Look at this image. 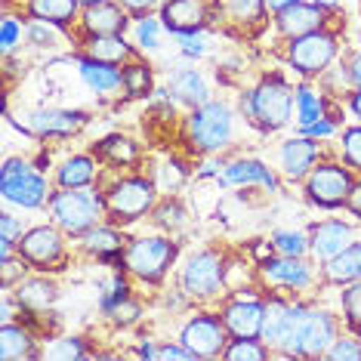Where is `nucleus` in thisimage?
<instances>
[{
  "label": "nucleus",
  "instance_id": "obj_37",
  "mask_svg": "<svg viewBox=\"0 0 361 361\" xmlns=\"http://www.w3.org/2000/svg\"><path fill=\"white\" fill-rule=\"evenodd\" d=\"M124 90H127V96H145L152 90V71L145 68V65H127L124 71Z\"/></svg>",
  "mask_w": 361,
  "mask_h": 361
},
{
  "label": "nucleus",
  "instance_id": "obj_9",
  "mask_svg": "<svg viewBox=\"0 0 361 361\" xmlns=\"http://www.w3.org/2000/svg\"><path fill=\"white\" fill-rule=\"evenodd\" d=\"M352 192V176L340 164H318L306 176V198L324 210L343 207Z\"/></svg>",
  "mask_w": 361,
  "mask_h": 361
},
{
  "label": "nucleus",
  "instance_id": "obj_54",
  "mask_svg": "<svg viewBox=\"0 0 361 361\" xmlns=\"http://www.w3.org/2000/svg\"><path fill=\"white\" fill-rule=\"evenodd\" d=\"M154 358H195V355L183 346V343H179V346H164V349H158V355H154Z\"/></svg>",
  "mask_w": 361,
  "mask_h": 361
},
{
  "label": "nucleus",
  "instance_id": "obj_49",
  "mask_svg": "<svg viewBox=\"0 0 361 361\" xmlns=\"http://www.w3.org/2000/svg\"><path fill=\"white\" fill-rule=\"evenodd\" d=\"M158 223L167 226V228H179L185 223V210L179 207V204H164V207L158 210Z\"/></svg>",
  "mask_w": 361,
  "mask_h": 361
},
{
  "label": "nucleus",
  "instance_id": "obj_57",
  "mask_svg": "<svg viewBox=\"0 0 361 361\" xmlns=\"http://www.w3.org/2000/svg\"><path fill=\"white\" fill-rule=\"evenodd\" d=\"M349 109H352V114H355V118L361 121V90H355V93H352V99H349Z\"/></svg>",
  "mask_w": 361,
  "mask_h": 361
},
{
  "label": "nucleus",
  "instance_id": "obj_44",
  "mask_svg": "<svg viewBox=\"0 0 361 361\" xmlns=\"http://www.w3.org/2000/svg\"><path fill=\"white\" fill-rule=\"evenodd\" d=\"M111 315V322H118V324H133L139 315H142V309H139V302H133L130 297H121V300H114L109 309H105Z\"/></svg>",
  "mask_w": 361,
  "mask_h": 361
},
{
  "label": "nucleus",
  "instance_id": "obj_23",
  "mask_svg": "<svg viewBox=\"0 0 361 361\" xmlns=\"http://www.w3.org/2000/svg\"><path fill=\"white\" fill-rule=\"evenodd\" d=\"M59 297V290H56L53 281H47V278H22L19 284H16V302H19V309H28V312H47Z\"/></svg>",
  "mask_w": 361,
  "mask_h": 361
},
{
  "label": "nucleus",
  "instance_id": "obj_38",
  "mask_svg": "<svg viewBox=\"0 0 361 361\" xmlns=\"http://www.w3.org/2000/svg\"><path fill=\"white\" fill-rule=\"evenodd\" d=\"M226 358H269V346L262 340H244V336H235L232 346L223 349Z\"/></svg>",
  "mask_w": 361,
  "mask_h": 361
},
{
  "label": "nucleus",
  "instance_id": "obj_56",
  "mask_svg": "<svg viewBox=\"0 0 361 361\" xmlns=\"http://www.w3.org/2000/svg\"><path fill=\"white\" fill-rule=\"evenodd\" d=\"M290 4H297V0H266V10H272V13H281L284 6H290Z\"/></svg>",
  "mask_w": 361,
  "mask_h": 361
},
{
  "label": "nucleus",
  "instance_id": "obj_8",
  "mask_svg": "<svg viewBox=\"0 0 361 361\" xmlns=\"http://www.w3.org/2000/svg\"><path fill=\"white\" fill-rule=\"evenodd\" d=\"M287 59H290V68L300 71V75H322V71L331 68V62L336 59V37L327 35V31H312V35L293 37L290 50H287Z\"/></svg>",
  "mask_w": 361,
  "mask_h": 361
},
{
  "label": "nucleus",
  "instance_id": "obj_58",
  "mask_svg": "<svg viewBox=\"0 0 361 361\" xmlns=\"http://www.w3.org/2000/svg\"><path fill=\"white\" fill-rule=\"evenodd\" d=\"M0 318H4V322H13V302L4 297V306H0Z\"/></svg>",
  "mask_w": 361,
  "mask_h": 361
},
{
  "label": "nucleus",
  "instance_id": "obj_31",
  "mask_svg": "<svg viewBox=\"0 0 361 361\" xmlns=\"http://www.w3.org/2000/svg\"><path fill=\"white\" fill-rule=\"evenodd\" d=\"M90 56L118 65L130 56V47H127L124 35H99V37H90Z\"/></svg>",
  "mask_w": 361,
  "mask_h": 361
},
{
  "label": "nucleus",
  "instance_id": "obj_32",
  "mask_svg": "<svg viewBox=\"0 0 361 361\" xmlns=\"http://www.w3.org/2000/svg\"><path fill=\"white\" fill-rule=\"evenodd\" d=\"M293 102H297V124L300 127H309V124H315V121L327 118L324 114V99L312 87H300L297 96H293Z\"/></svg>",
  "mask_w": 361,
  "mask_h": 361
},
{
  "label": "nucleus",
  "instance_id": "obj_19",
  "mask_svg": "<svg viewBox=\"0 0 361 361\" xmlns=\"http://www.w3.org/2000/svg\"><path fill=\"white\" fill-rule=\"evenodd\" d=\"M219 183L223 185H262L266 192H278L275 173L262 161H253V158L226 164L223 173H219Z\"/></svg>",
  "mask_w": 361,
  "mask_h": 361
},
{
  "label": "nucleus",
  "instance_id": "obj_16",
  "mask_svg": "<svg viewBox=\"0 0 361 361\" xmlns=\"http://www.w3.org/2000/svg\"><path fill=\"white\" fill-rule=\"evenodd\" d=\"M352 241H355V232H352L349 223H340V219H324L309 232V250L324 262L336 257L340 250H346Z\"/></svg>",
  "mask_w": 361,
  "mask_h": 361
},
{
  "label": "nucleus",
  "instance_id": "obj_51",
  "mask_svg": "<svg viewBox=\"0 0 361 361\" xmlns=\"http://www.w3.org/2000/svg\"><path fill=\"white\" fill-rule=\"evenodd\" d=\"M334 121H327V118H322V121H315V124H309V127H302V136H309V139H327L334 133Z\"/></svg>",
  "mask_w": 361,
  "mask_h": 361
},
{
  "label": "nucleus",
  "instance_id": "obj_50",
  "mask_svg": "<svg viewBox=\"0 0 361 361\" xmlns=\"http://www.w3.org/2000/svg\"><path fill=\"white\" fill-rule=\"evenodd\" d=\"M179 37V50L185 56H204L207 53V44H204L201 31H195V35H176Z\"/></svg>",
  "mask_w": 361,
  "mask_h": 361
},
{
  "label": "nucleus",
  "instance_id": "obj_17",
  "mask_svg": "<svg viewBox=\"0 0 361 361\" xmlns=\"http://www.w3.org/2000/svg\"><path fill=\"white\" fill-rule=\"evenodd\" d=\"M87 124L84 111H71V109H44L28 114V130L35 136H71Z\"/></svg>",
  "mask_w": 361,
  "mask_h": 361
},
{
  "label": "nucleus",
  "instance_id": "obj_5",
  "mask_svg": "<svg viewBox=\"0 0 361 361\" xmlns=\"http://www.w3.org/2000/svg\"><path fill=\"white\" fill-rule=\"evenodd\" d=\"M176 259V244L170 238H136L133 244L124 250V266L142 281H161L167 275V269Z\"/></svg>",
  "mask_w": 361,
  "mask_h": 361
},
{
  "label": "nucleus",
  "instance_id": "obj_42",
  "mask_svg": "<svg viewBox=\"0 0 361 361\" xmlns=\"http://www.w3.org/2000/svg\"><path fill=\"white\" fill-rule=\"evenodd\" d=\"M343 161L352 170H361V127L343 130Z\"/></svg>",
  "mask_w": 361,
  "mask_h": 361
},
{
  "label": "nucleus",
  "instance_id": "obj_21",
  "mask_svg": "<svg viewBox=\"0 0 361 361\" xmlns=\"http://www.w3.org/2000/svg\"><path fill=\"white\" fill-rule=\"evenodd\" d=\"M259 272L262 278H266L269 284H278V287H306L312 281V272H309V266L302 262V257H278V259H266L259 266Z\"/></svg>",
  "mask_w": 361,
  "mask_h": 361
},
{
  "label": "nucleus",
  "instance_id": "obj_46",
  "mask_svg": "<svg viewBox=\"0 0 361 361\" xmlns=\"http://www.w3.org/2000/svg\"><path fill=\"white\" fill-rule=\"evenodd\" d=\"M228 10H232L235 19L250 22V19H259V16H262V10H266V0H228Z\"/></svg>",
  "mask_w": 361,
  "mask_h": 361
},
{
  "label": "nucleus",
  "instance_id": "obj_1",
  "mask_svg": "<svg viewBox=\"0 0 361 361\" xmlns=\"http://www.w3.org/2000/svg\"><path fill=\"white\" fill-rule=\"evenodd\" d=\"M293 96L297 90H290L281 78H269L257 84L244 99V109H247V118L262 130H281L293 114Z\"/></svg>",
  "mask_w": 361,
  "mask_h": 361
},
{
  "label": "nucleus",
  "instance_id": "obj_28",
  "mask_svg": "<svg viewBox=\"0 0 361 361\" xmlns=\"http://www.w3.org/2000/svg\"><path fill=\"white\" fill-rule=\"evenodd\" d=\"M80 0H28V13L37 22H50V25H68L78 16Z\"/></svg>",
  "mask_w": 361,
  "mask_h": 361
},
{
  "label": "nucleus",
  "instance_id": "obj_2",
  "mask_svg": "<svg viewBox=\"0 0 361 361\" xmlns=\"http://www.w3.org/2000/svg\"><path fill=\"white\" fill-rule=\"evenodd\" d=\"M53 219L62 232L68 235H87L96 226V219L105 210V198L87 188H62L50 198Z\"/></svg>",
  "mask_w": 361,
  "mask_h": 361
},
{
  "label": "nucleus",
  "instance_id": "obj_34",
  "mask_svg": "<svg viewBox=\"0 0 361 361\" xmlns=\"http://www.w3.org/2000/svg\"><path fill=\"white\" fill-rule=\"evenodd\" d=\"M306 315H309V306H302V302H297V306L287 309V322H284L281 340H278V349H281V355H290V346H293V340H297V334H300L302 322H306Z\"/></svg>",
  "mask_w": 361,
  "mask_h": 361
},
{
  "label": "nucleus",
  "instance_id": "obj_11",
  "mask_svg": "<svg viewBox=\"0 0 361 361\" xmlns=\"http://www.w3.org/2000/svg\"><path fill=\"white\" fill-rule=\"evenodd\" d=\"M179 343L192 352L195 358H213V355H223L226 349V324L213 315H198L192 318L183 327V336Z\"/></svg>",
  "mask_w": 361,
  "mask_h": 361
},
{
  "label": "nucleus",
  "instance_id": "obj_4",
  "mask_svg": "<svg viewBox=\"0 0 361 361\" xmlns=\"http://www.w3.org/2000/svg\"><path fill=\"white\" fill-rule=\"evenodd\" d=\"M154 183L142 176H127L118 179L109 192H105V213L114 223H136L139 216H145L154 207Z\"/></svg>",
  "mask_w": 361,
  "mask_h": 361
},
{
  "label": "nucleus",
  "instance_id": "obj_39",
  "mask_svg": "<svg viewBox=\"0 0 361 361\" xmlns=\"http://www.w3.org/2000/svg\"><path fill=\"white\" fill-rule=\"evenodd\" d=\"M25 235L22 232V223L13 216V213H0V257L13 253V244H19V238Z\"/></svg>",
  "mask_w": 361,
  "mask_h": 361
},
{
  "label": "nucleus",
  "instance_id": "obj_40",
  "mask_svg": "<svg viewBox=\"0 0 361 361\" xmlns=\"http://www.w3.org/2000/svg\"><path fill=\"white\" fill-rule=\"evenodd\" d=\"M161 25H164V22L152 19V16H139V22H136V44L142 47V50H154V47L161 44Z\"/></svg>",
  "mask_w": 361,
  "mask_h": 361
},
{
  "label": "nucleus",
  "instance_id": "obj_10",
  "mask_svg": "<svg viewBox=\"0 0 361 361\" xmlns=\"http://www.w3.org/2000/svg\"><path fill=\"white\" fill-rule=\"evenodd\" d=\"M334 340H336V318L324 309H309L306 322H302L297 340H293V346H290V355L318 358L331 349Z\"/></svg>",
  "mask_w": 361,
  "mask_h": 361
},
{
  "label": "nucleus",
  "instance_id": "obj_25",
  "mask_svg": "<svg viewBox=\"0 0 361 361\" xmlns=\"http://www.w3.org/2000/svg\"><path fill=\"white\" fill-rule=\"evenodd\" d=\"M80 78L87 80L90 90L96 93H114L118 87H124V75L114 68L111 62H102V59H80Z\"/></svg>",
  "mask_w": 361,
  "mask_h": 361
},
{
  "label": "nucleus",
  "instance_id": "obj_13",
  "mask_svg": "<svg viewBox=\"0 0 361 361\" xmlns=\"http://www.w3.org/2000/svg\"><path fill=\"white\" fill-rule=\"evenodd\" d=\"M210 4L207 0H167L161 10V22L173 35H195L207 25Z\"/></svg>",
  "mask_w": 361,
  "mask_h": 361
},
{
  "label": "nucleus",
  "instance_id": "obj_41",
  "mask_svg": "<svg viewBox=\"0 0 361 361\" xmlns=\"http://www.w3.org/2000/svg\"><path fill=\"white\" fill-rule=\"evenodd\" d=\"M334 361H346V358H361V336H336L331 343V349L324 352Z\"/></svg>",
  "mask_w": 361,
  "mask_h": 361
},
{
  "label": "nucleus",
  "instance_id": "obj_35",
  "mask_svg": "<svg viewBox=\"0 0 361 361\" xmlns=\"http://www.w3.org/2000/svg\"><path fill=\"white\" fill-rule=\"evenodd\" d=\"M343 315H346L352 334L361 336V281H352L343 290Z\"/></svg>",
  "mask_w": 361,
  "mask_h": 361
},
{
  "label": "nucleus",
  "instance_id": "obj_48",
  "mask_svg": "<svg viewBox=\"0 0 361 361\" xmlns=\"http://www.w3.org/2000/svg\"><path fill=\"white\" fill-rule=\"evenodd\" d=\"M44 355H50V358H84L87 352L78 340H56V346L47 349Z\"/></svg>",
  "mask_w": 361,
  "mask_h": 361
},
{
  "label": "nucleus",
  "instance_id": "obj_26",
  "mask_svg": "<svg viewBox=\"0 0 361 361\" xmlns=\"http://www.w3.org/2000/svg\"><path fill=\"white\" fill-rule=\"evenodd\" d=\"M40 352L35 349V340L25 327H16L13 322H4L0 331V358L4 361H22V358H37Z\"/></svg>",
  "mask_w": 361,
  "mask_h": 361
},
{
  "label": "nucleus",
  "instance_id": "obj_6",
  "mask_svg": "<svg viewBox=\"0 0 361 361\" xmlns=\"http://www.w3.org/2000/svg\"><path fill=\"white\" fill-rule=\"evenodd\" d=\"M0 195L10 204L35 210L47 201V179L22 158H10L0 170Z\"/></svg>",
  "mask_w": 361,
  "mask_h": 361
},
{
  "label": "nucleus",
  "instance_id": "obj_43",
  "mask_svg": "<svg viewBox=\"0 0 361 361\" xmlns=\"http://www.w3.org/2000/svg\"><path fill=\"white\" fill-rule=\"evenodd\" d=\"M25 266L28 262L25 259H13V253H6V257H0V284L10 290L13 284H19L22 278H25Z\"/></svg>",
  "mask_w": 361,
  "mask_h": 361
},
{
  "label": "nucleus",
  "instance_id": "obj_12",
  "mask_svg": "<svg viewBox=\"0 0 361 361\" xmlns=\"http://www.w3.org/2000/svg\"><path fill=\"white\" fill-rule=\"evenodd\" d=\"M19 257L31 269H50L62 259V235L53 226H35L19 238Z\"/></svg>",
  "mask_w": 361,
  "mask_h": 361
},
{
  "label": "nucleus",
  "instance_id": "obj_55",
  "mask_svg": "<svg viewBox=\"0 0 361 361\" xmlns=\"http://www.w3.org/2000/svg\"><path fill=\"white\" fill-rule=\"evenodd\" d=\"M349 80L355 84V90H361V53L349 59Z\"/></svg>",
  "mask_w": 361,
  "mask_h": 361
},
{
  "label": "nucleus",
  "instance_id": "obj_24",
  "mask_svg": "<svg viewBox=\"0 0 361 361\" xmlns=\"http://www.w3.org/2000/svg\"><path fill=\"white\" fill-rule=\"evenodd\" d=\"M170 96H173L176 102H183V105H192V109H198V105L210 102L207 80H204L195 68L176 71L173 80H170Z\"/></svg>",
  "mask_w": 361,
  "mask_h": 361
},
{
  "label": "nucleus",
  "instance_id": "obj_22",
  "mask_svg": "<svg viewBox=\"0 0 361 361\" xmlns=\"http://www.w3.org/2000/svg\"><path fill=\"white\" fill-rule=\"evenodd\" d=\"M324 278L336 287H346L352 281H361V241H352L346 250L324 262Z\"/></svg>",
  "mask_w": 361,
  "mask_h": 361
},
{
  "label": "nucleus",
  "instance_id": "obj_59",
  "mask_svg": "<svg viewBox=\"0 0 361 361\" xmlns=\"http://www.w3.org/2000/svg\"><path fill=\"white\" fill-rule=\"evenodd\" d=\"M309 4L322 6V10H334V6H340V0H309Z\"/></svg>",
  "mask_w": 361,
  "mask_h": 361
},
{
  "label": "nucleus",
  "instance_id": "obj_60",
  "mask_svg": "<svg viewBox=\"0 0 361 361\" xmlns=\"http://www.w3.org/2000/svg\"><path fill=\"white\" fill-rule=\"evenodd\" d=\"M84 6H93V4H102V0H80Z\"/></svg>",
  "mask_w": 361,
  "mask_h": 361
},
{
  "label": "nucleus",
  "instance_id": "obj_27",
  "mask_svg": "<svg viewBox=\"0 0 361 361\" xmlns=\"http://www.w3.org/2000/svg\"><path fill=\"white\" fill-rule=\"evenodd\" d=\"M96 179V161L87 154H75V158L62 161V167L56 170V183L59 188H90Z\"/></svg>",
  "mask_w": 361,
  "mask_h": 361
},
{
  "label": "nucleus",
  "instance_id": "obj_29",
  "mask_svg": "<svg viewBox=\"0 0 361 361\" xmlns=\"http://www.w3.org/2000/svg\"><path fill=\"white\" fill-rule=\"evenodd\" d=\"M84 247L96 257H114L121 247H124V235L111 226H93L84 235Z\"/></svg>",
  "mask_w": 361,
  "mask_h": 361
},
{
  "label": "nucleus",
  "instance_id": "obj_53",
  "mask_svg": "<svg viewBox=\"0 0 361 361\" xmlns=\"http://www.w3.org/2000/svg\"><path fill=\"white\" fill-rule=\"evenodd\" d=\"M346 210L355 219H361V179H358V183H352V192H349V198H346Z\"/></svg>",
  "mask_w": 361,
  "mask_h": 361
},
{
  "label": "nucleus",
  "instance_id": "obj_20",
  "mask_svg": "<svg viewBox=\"0 0 361 361\" xmlns=\"http://www.w3.org/2000/svg\"><path fill=\"white\" fill-rule=\"evenodd\" d=\"M84 28L90 37H99V35H124L127 28V10L111 0H102V4L84 6Z\"/></svg>",
  "mask_w": 361,
  "mask_h": 361
},
{
  "label": "nucleus",
  "instance_id": "obj_3",
  "mask_svg": "<svg viewBox=\"0 0 361 361\" xmlns=\"http://www.w3.org/2000/svg\"><path fill=\"white\" fill-rule=\"evenodd\" d=\"M232 109L223 102H204L188 118V139L198 152H219L232 142Z\"/></svg>",
  "mask_w": 361,
  "mask_h": 361
},
{
  "label": "nucleus",
  "instance_id": "obj_30",
  "mask_svg": "<svg viewBox=\"0 0 361 361\" xmlns=\"http://www.w3.org/2000/svg\"><path fill=\"white\" fill-rule=\"evenodd\" d=\"M287 309H290V302H284V300L266 302V312H262V334H259V340L266 343V346H278L284 322H287Z\"/></svg>",
  "mask_w": 361,
  "mask_h": 361
},
{
  "label": "nucleus",
  "instance_id": "obj_45",
  "mask_svg": "<svg viewBox=\"0 0 361 361\" xmlns=\"http://www.w3.org/2000/svg\"><path fill=\"white\" fill-rule=\"evenodd\" d=\"M59 25H50V22H31V28H28V40L35 47H53L56 40H59V31H56Z\"/></svg>",
  "mask_w": 361,
  "mask_h": 361
},
{
  "label": "nucleus",
  "instance_id": "obj_15",
  "mask_svg": "<svg viewBox=\"0 0 361 361\" xmlns=\"http://www.w3.org/2000/svg\"><path fill=\"white\" fill-rule=\"evenodd\" d=\"M318 161V142L309 136H293L287 139L281 145V152H278V164H281V173L287 179H306L312 173V167H315Z\"/></svg>",
  "mask_w": 361,
  "mask_h": 361
},
{
  "label": "nucleus",
  "instance_id": "obj_47",
  "mask_svg": "<svg viewBox=\"0 0 361 361\" xmlns=\"http://www.w3.org/2000/svg\"><path fill=\"white\" fill-rule=\"evenodd\" d=\"M22 40V22L13 16H4V28H0V47L4 53H13V47Z\"/></svg>",
  "mask_w": 361,
  "mask_h": 361
},
{
  "label": "nucleus",
  "instance_id": "obj_33",
  "mask_svg": "<svg viewBox=\"0 0 361 361\" xmlns=\"http://www.w3.org/2000/svg\"><path fill=\"white\" fill-rule=\"evenodd\" d=\"M99 152L111 164H133L136 161V145H133V139H127V136H105L99 142Z\"/></svg>",
  "mask_w": 361,
  "mask_h": 361
},
{
  "label": "nucleus",
  "instance_id": "obj_52",
  "mask_svg": "<svg viewBox=\"0 0 361 361\" xmlns=\"http://www.w3.org/2000/svg\"><path fill=\"white\" fill-rule=\"evenodd\" d=\"M161 0H121V6L130 13H136V16H149V10H154Z\"/></svg>",
  "mask_w": 361,
  "mask_h": 361
},
{
  "label": "nucleus",
  "instance_id": "obj_18",
  "mask_svg": "<svg viewBox=\"0 0 361 361\" xmlns=\"http://www.w3.org/2000/svg\"><path fill=\"white\" fill-rule=\"evenodd\" d=\"M275 25L278 31H281L284 37H302V35H312V31H318L324 25V10L315 4H302V0H297V4L284 6L281 13H275Z\"/></svg>",
  "mask_w": 361,
  "mask_h": 361
},
{
  "label": "nucleus",
  "instance_id": "obj_14",
  "mask_svg": "<svg viewBox=\"0 0 361 361\" xmlns=\"http://www.w3.org/2000/svg\"><path fill=\"white\" fill-rule=\"evenodd\" d=\"M262 312L266 302L253 300V297H235L228 306L223 309V324L232 336H244V340H259L262 334Z\"/></svg>",
  "mask_w": 361,
  "mask_h": 361
},
{
  "label": "nucleus",
  "instance_id": "obj_7",
  "mask_svg": "<svg viewBox=\"0 0 361 361\" xmlns=\"http://www.w3.org/2000/svg\"><path fill=\"white\" fill-rule=\"evenodd\" d=\"M226 281V259L219 257L216 250H198L192 259L185 262L183 275H179V284H183L185 297L195 300H207L223 287Z\"/></svg>",
  "mask_w": 361,
  "mask_h": 361
},
{
  "label": "nucleus",
  "instance_id": "obj_36",
  "mask_svg": "<svg viewBox=\"0 0 361 361\" xmlns=\"http://www.w3.org/2000/svg\"><path fill=\"white\" fill-rule=\"evenodd\" d=\"M272 247L278 253H284V257H302V253L309 250V238L302 232H287V228H281V232L272 235Z\"/></svg>",
  "mask_w": 361,
  "mask_h": 361
}]
</instances>
